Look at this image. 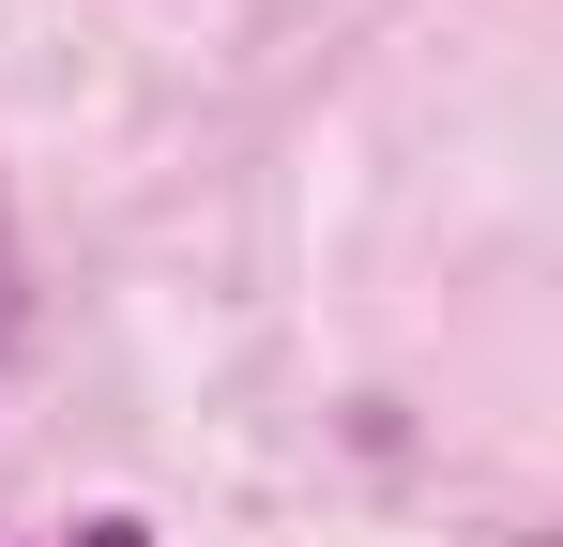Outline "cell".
<instances>
[{
  "instance_id": "obj_1",
  "label": "cell",
  "mask_w": 563,
  "mask_h": 547,
  "mask_svg": "<svg viewBox=\"0 0 563 547\" xmlns=\"http://www.w3.org/2000/svg\"><path fill=\"white\" fill-rule=\"evenodd\" d=\"M15 335H31V289H15V213H0V365H15Z\"/></svg>"
},
{
  "instance_id": "obj_2",
  "label": "cell",
  "mask_w": 563,
  "mask_h": 547,
  "mask_svg": "<svg viewBox=\"0 0 563 547\" xmlns=\"http://www.w3.org/2000/svg\"><path fill=\"white\" fill-rule=\"evenodd\" d=\"M62 547H153V533H137V517H77Z\"/></svg>"
}]
</instances>
